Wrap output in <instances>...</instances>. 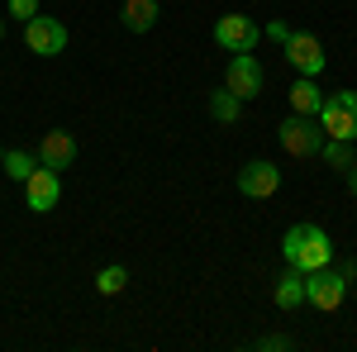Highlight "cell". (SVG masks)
<instances>
[{"instance_id": "8", "label": "cell", "mask_w": 357, "mask_h": 352, "mask_svg": "<svg viewBox=\"0 0 357 352\" xmlns=\"http://www.w3.org/2000/svg\"><path fill=\"white\" fill-rule=\"evenodd\" d=\"M24 200H29V210L33 215H48V210H57V200H62V176H57L53 167H33L29 171V181H24Z\"/></svg>"}, {"instance_id": "20", "label": "cell", "mask_w": 357, "mask_h": 352, "mask_svg": "<svg viewBox=\"0 0 357 352\" xmlns=\"http://www.w3.org/2000/svg\"><path fill=\"white\" fill-rule=\"evenodd\" d=\"M10 15L15 20H33L38 15V0H10Z\"/></svg>"}, {"instance_id": "15", "label": "cell", "mask_w": 357, "mask_h": 352, "mask_svg": "<svg viewBox=\"0 0 357 352\" xmlns=\"http://www.w3.org/2000/svg\"><path fill=\"white\" fill-rule=\"evenodd\" d=\"M319 158L333 167V171H348V167L357 162V148L348 143V138H324V148H319Z\"/></svg>"}, {"instance_id": "9", "label": "cell", "mask_w": 357, "mask_h": 352, "mask_svg": "<svg viewBox=\"0 0 357 352\" xmlns=\"http://www.w3.org/2000/svg\"><path fill=\"white\" fill-rule=\"evenodd\" d=\"M281 48H286V62H291L301 77H319L324 62H329V57H324V43H319L314 33H291Z\"/></svg>"}, {"instance_id": "3", "label": "cell", "mask_w": 357, "mask_h": 352, "mask_svg": "<svg viewBox=\"0 0 357 352\" xmlns=\"http://www.w3.org/2000/svg\"><path fill=\"white\" fill-rule=\"evenodd\" d=\"M319 129H324V138H348V143H357V91H333V95H324V105H319Z\"/></svg>"}, {"instance_id": "22", "label": "cell", "mask_w": 357, "mask_h": 352, "mask_svg": "<svg viewBox=\"0 0 357 352\" xmlns=\"http://www.w3.org/2000/svg\"><path fill=\"white\" fill-rule=\"evenodd\" d=\"M338 271H343V281H357V262H353V257H343V267H338Z\"/></svg>"}, {"instance_id": "7", "label": "cell", "mask_w": 357, "mask_h": 352, "mask_svg": "<svg viewBox=\"0 0 357 352\" xmlns=\"http://www.w3.org/2000/svg\"><path fill=\"white\" fill-rule=\"evenodd\" d=\"M224 86H229L238 100H257L262 86H267V77H262V67H257L252 53H234L229 57V72H224Z\"/></svg>"}, {"instance_id": "18", "label": "cell", "mask_w": 357, "mask_h": 352, "mask_svg": "<svg viewBox=\"0 0 357 352\" xmlns=\"http://www.w3.org/2000/svg\"><path fill=\"white\" fill-rule=\"evenodd\" d=\"M124 286H129V271L119 267V262H114V267H100V271H96V291H100V296H119Z\"/></svg>"}, {"instance_id": "14", "label": "cell", "mask_w": 357, "mask_h": 352, "mask_svg": "<svg viewBox=\"0 0 357 352\" xmlns=\"http://www.w3.org/2000/svg\"><path fill=\"white\" fill-rule=\"evenodd\" d=\"M319 105H324V91L314 86V77H296V86H291V109L296 114H319Z\"/></svg>"}, {"instance_id": "2", "label": "cell", "mask_w": 357, "mask_h": 352, "mask_svg": "<svg viewBox=\"0 0 357 352\" xmlns=\"http://www.w3.org/2000/svg\"><path fill=\"white\" fill-rule=\"evenodd\" d=\"M276 138H281V148H286L291 158H319V148H324L319 119H314V114H296V109H291V119L276 124Z\"/></svg>"}, {"instance_id": "12", "label": "cell", "mask_w": 357, "mask_h": 352, "mask_svg": "<svg viewBox=\"0 0 357 352\" xmlns=\"http://www.w3.org/2000/svg\"><path fill=\"white\" fill-rule=\"evenodd\" d=\"M272 300H276L281 314H296V309L305 305V271L286 262V271L276 276V286H272Z\"/></svg>"}, {"instance_id": "4", "label": "cell", "mask_w": 357, "mask_h": 352, "mask_svg": "<svg viewBox=\"0 0 357 352\" xmlns=\"http://www.w3.org/2000/svg\"><path fill=\"white\" fill-rule=\"evenodd\" d=\"M348 286H353V281H343V271H338V267H319V271L305 276V300H310L314 309L333 314V309L348 300Z\"/></svg>"}, {"instance_id": "19", "label": "cell", "mask_w": 357, "mask_h": 352, "mask_svg": "<svg viewBox=\"0 0 357 352\" xmlns=\"http://www.w3.org/2000/svg\"><path fill=\"white\" fill-rule=\"evenodd\" d=\"M257 348H262V352H286V348H291V338H286V333H262Z\"/></svg>"}, {"instance_id": "13", "label": "cell", "mask_w": 357, "mask_h": 352, "mask_svg": "<svg viewBox=\"0 0 357 352\" xmlns=\"http://www.w3.org/2000/svg\"><path fill=\"white\" fill-rule=\"evenodd\" d=\"M158 15H162L158 0H124L119 5V24L129 29V33H148V29L158 24Z\"/></svg>"}, {"instance_id": "11", "label": "cell", "mask_w": 357, "mask_h": 352, "mask_svg": "<svg viewBox=\"0 0 357 352\" xmlns=\"http://www.w3.org/2000/svg\"><path fill=\"white\" fill-rule=\"evenodd\" d=\"M38 162L53 167V171L72 167V162H77V138L67 134V129H48V134L38 138Z\"/></svg>"}, {"instance_id": "25", "label": "cell", "mask_w": 357, "mask_h": 352, "mask_svg": "<svg viewBox=\"0 0 357 352\" xmlns=\"http://www.w3.org/2000/svg\"><path fill=\"white\" fill-rule=\"evenodd\" d=\"M0 158H5V153H0Z\"/></svg>"}, {"instance_id": "6", "label": "cell", "mask_w": 357, "mask_h": 352, "mask_svg": "<svg viewBox=\"0 0 357 352\" xmlns=\"http://www.w3.org/2000/svg\"><path fill=\"white\" fill-rule=\"evenodd\" d=\"M24 43H29V53H38V57H57L67 48V24L53 20V15H33V20H24Z\"/></svg>"}, {"instance_id": "16", "label": "cell", "mask_w": 357, "mask_h": 352, "mask_svg": "<svg viewBox=\"0 0 357 352\" xmlns=\"http://www.w3.org/2000/svg\"><path fill=\"white\" fill-rule=\"evenodd\" d=\"M210 114H215L220 124H238V114H243V100H238V95L224 86V91H215V95H210Z\"/></svg>"}, {"instance_id": "24", "label": "cell", "mask_w": 357, "mask_h": 352, "mask_svg": "<svg viewBox=\"0 0 357 352\" xmlns=\"http://www.w3.org/2000/svg\"><path fill=\"white\" fill-rule=\"evenodd\" d=\"M0 33H5V20H0Z\"/></svg>"}, {"instance_id": "21", "label": "cell", "mask_w": 357, "mask_h": 352, "mask_svg": "<svg viewBox=\"0 0 357 352\" xmlns=\"http://www.w3.org/2000/svg\"><path fill=\"white\" fill-rule=\"evenodd\" d=\"M262 33H267V38H272V43H286V38H291V33H296V29H291V24H281V20H272V24L262 29Z\"/></svg>"}, {"instance_id": "23", "label": "cell", "mask_w": 357, "mask_h": 352, "mask_svg": "<svg viewBox=\"0 0 357 352\" xmlns=\"http://www.w3.org/2000/svg\"><path fill=\"white\" fill-rule=\"evenodd\" d=\"M343 176H348V190H353V195H357V162L348 167V171H343Z\"/></svg>"}, {"instance_id": "5", "label": "cell", "mask_w": 357, "mask_h": 352, "mask_svg": "<svg viewBox=\"0 0 357 352\" xmlns=\"http://www.w3.org/2000/svg\"><path fill=\"white\" fill-rule=\"evenodd\" d=\"M215 43H220L224 53H252L262 43V29L252 24L248 15H220L215 20Z\"/></svg>"}, {"instance_id": "10", "label": "cell", "mask_w": 357, "mask_h": 352, "mask_svg": "<svg viewBox=\"0 0 357 352\" xmlns=\"http://www.w3.org/2000/svg\"><path fill=\"white\" fill-rule=\"evenodd\" d=\"M238 190H243L248 200H272L276 190H281V167L272 162H248L238 171Z\"/></svg>"}, {"instance_id": "17", "label": "cell", "mask_w": 357, "mask_h": 352, "mask_svg": "<svg viewBox=\"0 0 357 352\" xmlns=\"http://www.w3.org/2000/svg\"><path fill=\"white\" fill-rule=\"evenodd\" d=\"M0 167H5V176H10V181H29V171L38 167V158L24 153V148H10V153L0 158Z\"/></svg>"}, {"instance_id": "1", "label": "cell", "mask_w": 357, "mask_h": 352, "mask_svg": "<svg viewBox=\"0 0 357 352\" xmlns=\"http://www.w3.org/2000/svg\"><path fill=\"white\" fill-rule=\"evenodd\" d=\"M281 257L310 276V271H319V267L333 262V243H329V234H324L319 224H291L286 238H281Z\"/></svg>"}]
</instances>
